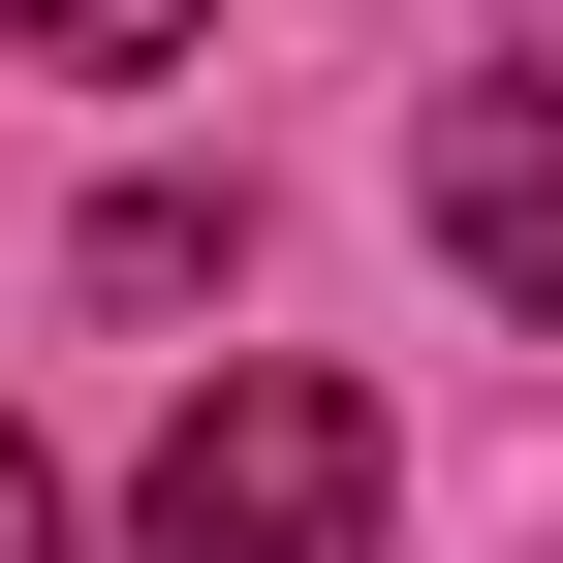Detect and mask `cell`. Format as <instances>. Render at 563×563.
<instances>
[{
    "label": "cell",
    "instance_id": "6da1fadb",
    "mask_svg": "<svg viewBox=\"0 0 563 563\" xmlns=\"http://www.w3.org/2000/svg\"><path fill=\"white\" fill-rule=\"evenodd\" d=\"M125 563H376V407L344 376H188V439L125 470Z\"/></svg>",
    "mask_w": 563,
    "mask_h": 563
},
{
    "label": "cell",
    "instance_id": "7a4b0ae2",
    "mask_svg": "<svg viewBox=\"0 0 563 563\" xmlns=\"http://www.w3.org/2000/svg\"><path fill=\"white\" fill-rule=\"evenodd\" d=\"M407 220L470 251V313H563V63H470L439 157H407Z\"/></svg>",
    "mask_w": 563,
    "mask_h": 563
},
{
    "label": "cell",
    "instance_id": "3957f363",
    "mask_svg": "<svg viewBox=\"0 0 563 563\" xmlns=\"http://www.w3.org/2000/svg\"><path fill=\"white\" fill-rule=\"evenodd\" d=\"M188 32H220V0H0V63H95V95H125V63H188Z\"/></svg>",
    "mask_w": 563,
    "mask_h": 563
},
{
    "label": "cell",
    "instance_id": "277c9868",
    "mask_svg": "<svg viewBox=\"0 0 563 563\" xmlns=\"http://www.w3.org/2000/svg\"><path fill=\"white\" fill-rule=\"evenodd\" d=\"M0 563H95V532H63V470H32V439H0Z\"/></svg>",
    "mask_w": 563,
    "mask_h": 563
}]
</instances>
